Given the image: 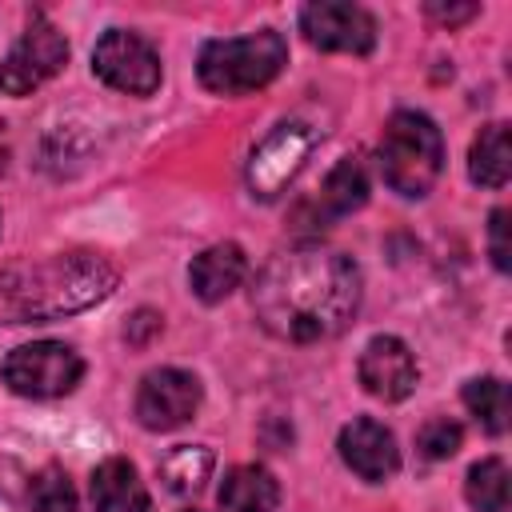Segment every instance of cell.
Returning <instances> with one entry per match:
<instances>
[{"label":"cell","instance_id":"6da1fadb","mask_svg":"<svg viewBox=\"0 0 512 512\" xmlns=\"http://www.w3.org/2000/svg\"><path fill=\"white\" fill-rule=\"evenodd\" d=\"M360 304V268L336 248H292L264 264L252 288L260 324L292 344L344 332Z\"/></svg>","mask_w":512,"mask_h":512},{"label":"cell","instance_id":"7a4b0ae2","mask_svg":"<svg viewBox=\"0 0 512 512\" xmlns=\"http://www.w3.org/2000/svg\"><path fill=\"white\" fill-rule=\"evenodd\" d=\"M120 272L96 252L48 256L0 272V324H40L92 308L116 288Z\"/></svg>","mask_w":512,"mask_h":512},{"label":"cell","instance_id":"3957f363","mask_svg":"<svg viewBox=\"0 0 512 512\" xmlns=\"http://www.w3.org/2000/svg\"><path fill=\"white\" fill-rule=\"evenodd\" d=\"M288 64V44L280 32L260 28L248 36H228V40H208L200 48L196 72L200 84L216 96H244L280 76Z\"/></svg>","mask_w":512,"mask_h":512},{"label":"cell","instance_id":"277c9868","mask_svg":"<svg viewBox=\"0 0 512 512\" xmlns=\"http://www.w3.org/2000/svg\"><path fill=\"white\" fill-rule=\"evenodd\" d=\"M376 160H380V176L392 192L420 200L432 192V184L444 168V136L424 112H408V108L392 112V120L384 124Z\"/></svg>","mask_w":512,"mask_h":512},{"label":"cell","instance_id":"5b68a950","mask_svg":"<svg viewBox=\"0 0 512 512\" xmlns=\"http://www.w3.org/2000/svg\"><path fill=\"white\" fill-rule=\"evenodd\" d=\"M0 376L16 396L52 400V396H68L80 384L84 360L76 356V348L60 344V340H32L4 356Z\"/></svg>","mask_w":512,"mask_h":512},{"label":"cell","instance_id":"8992f818","mask_svg":"<svg viewBox=\"0 0 512 512\" xmlns=\"http://www.w3.org/2000/svg\"><path fill=\"white\" fill-rule=\"evenodd\" d=\"M68 60V40L64 32L44 20L32 16V24L20 32V40L8 48L4 64H0V92L8 96H28L36 92L44 80H52Z\"/></svg>","mask_w":512,"mask_h":512},{"label":"cell","instance_id":"52a82bcc","mask_svg":"<svg viewBox=\"0 0 512 512\" xmlns=\"http://www.w3.org/2000/svg\"><path fill=\"white\" fill-rule=\"evenodd\" d=\"M92 72L108 88L128 92V96H152L160 88V56H156V48L144 36L124 32V28H112V32H104L96 40Z\"/></svg>","mask_w":512,"mask_h":512},{"label":"cell","instance_id":"ba28073f","mask_svg":"<svg viewBox=\"0 0 512 512\" xmlns=\"http://www.w3.org/2000/svg\"><path fill=\"white\" fill-rule=\"evenodd\" d=\"M316 148V132L300 120L292 124H276L252 152L248 160V188L256 200H276L292 180L296 172L304 168L308 152Z\"/></svg>","mask_w":512,"mask_h":512},{"label":"cell","instance_id":"9c48e42d","mask_svg":"<svg viewBox=\"0 0 512 512\" xmlns=\"http://www.w3.org/2000/svg\"><path fill=\"white\" fill-rule=\"evenodd\" d=\"M200 408V380L184 368H156L136 388V420L148 432H172Z\"/></svg>","mask_w":512,"mask_h":512},{"label":"cell","instance_id":"30bf717a","mask_svg":"<svg viewBox=\"0 0 512 512\" xmlns=\"http://www.w3.org/2000/svg\"><path fill=\"white\" fill-rule=\"evenodd\" d=\"M300 32L308 44L324 52H352L364 56L376 48V20L360 4H340V0H316L300 8Z\"/></svg>","mask_w":512,"mask_h":512},{"label":"cell","instance_id":"8fae6325","mask_svg":"<svg viewBox=\"0 0 512 512\" xmlns=\"http://www.w3.org/2000/svg\"><path fill=\"white\" fill-rule=\"evenodd\" d=\"M360 384L376 396V400H404L416 388V356L400 336H372L360 352Z\"/></svg>","mask_w":512,"mask_h":512},{"label":"cell","instance_id":"7c38bea8","mask_svg":"<svg viewBox=\"0 0 512 512\" xmlns=\"http://www.w3.org/2000/svg\"><path fill=\"white\" fill-rule=\"evenodd\" d=\"M340 460L368 484H380L388 480L396 468H400V448H396V436L372 420V416H356L352 424L340 428Z\"/></svg>","mask_w":512,"mask_h":512},{"label":"cell","instance_id":"4fadbf2b","mask_svg":"<svg viewBox=\"0 0 512 512\" xmlns=\"http://www.w3.org/2000/svg\"><path fill=\"white\" fill-rule=\"evenodd\" d=\"M244 276H248V256H244V248L232 244V240L204 248V252L192 260V268H188V284H192V292H196L204 304H216V300L232 296V292L244 284Z\"/></svg>","mask_w":512,"mask_h":512},{"label":"cell","instance_id":"5bb4252c","mask_svg":"<svg viewBox=\"0 0 512 512\" xmlns=\"http://www.w3.org/2000/svg\"><path fill=\"white\" fill-rule=\"evenodd\" d=\"M92 508L96 512H148V488L124 456H108L92 472Z\"/></svg>","mask_w":512,"mask_h":512},{"label":"cell","instance_id":"9a60e30c","mask_svg":"<svg viewBox=\"0 0 512 512\" xmlns=\"http://www.w3.org/2000/svg\"><path fill=\"white\" fill-rule=\"evenodd\" d=\"M280 484L260 464H240L220 484V508L224 512H276Z\"/></svg>","mask_w":512,"mask_h":512},{"label":"cell","instance_id":"2e32d148","mask_svg":"<svg viewBox=\"0 0 512 512\" xmlns=\"http://www.w3.org/2000/svg\"><path fill=\"white\" fill-rule=\"evenodd\" d=\"M512 172V152H508V124H488L480 128V136L472 140L468 152V176L484 188H504Z\"/></svg>","mask_w":512,"mask_h":512},{"label":"cell","instance_id":"e0dca14e","mask_svg":"<svg viewBox=\"0 0 512 512\" xmlns=\"http://www.w3.org/2000/svg\"><path fill=\"white\" fill-rule=\"evenodd\" d=\"M364 200H368V172H364V160H360V156H344V160L328 172V180H324V188H320V204H324L332 216H344V212H356Z\"/></svg>","mask_w":512,"mask_h":512},{"label":"cell","instance_id":"ac0fdd59","mask_svg":"<svg viewBox=\"0 0 512 512\" xmlns=\"http://www.w3.org/2000/svg\"><path fill=\"white\" fill-rule=\"evenodd\" d=\"M464 404L476 416V424L488 436H504L508 432V384L500 376H480L464 384Z\"/></svg>","mask_w":512,"mask_h":512},{"label":"cell","instance_id":"d6986e66","mask_svg":"<svg viewBox=\"0 0 512 512\" xmlns=\"http://www.w3.org/2000/svg\"><path fill=\"white\" fill-rule=\"evenodd\" d=\"M208 472H212V452H208V448L184 444V448H172V452L160 460V480H164V488L176 492V496L200 492L204 480H208Z\"/></svg>","mask_w":512,"mask_h":512},{"label":"cell","instance_id":"ffe728a7","mask_svg":"<svg viewBox=\"0 0 512 512\" xmlns=\"http://www.w3.org/2000/svg\"><path fill=\"white\" fill-rule=\"evenodd\" d=\"M464 496L476 512H508V464L500 456H488L468 468Z\"/></svg>","mask_w":512,"mask_h":512},{"label":"cell","instance_id":"44dd1931","mask_svg":"<svg viewBox=\"0 0 512 512\" xmlns=\"http://www.w3.org/2000/svg\"><path fill=\"white\" fill-rule=\"evenodd\" d=\"M28 500H32V512H80L76 488L60 468H40L32 476Z\"/></svg>","mask_w":512,"mask_h":512},{"label":"cell","instance_id":"7402d4cb","mask_svg":"<svg viewBox=\"0 0 512 512\" xmlns=\"http://www.w3.org/2000/svg\"><path fill=\"white\" fill-rule=\"evenodd\" d=\"M460 440H464L460 424L436 416V420H428V424L420 428V440H416V444H420V452H424L428 460H448V456H456Z\"/></svg>","mask_w":512,"mask_h":512},{"label":"cell","instance_id":"603a6c76","mask_svg":"<svg viewBox=\"0 0 512 512\" xmlns=\"http://www.w3.org/2000/svg\"><path fill=\"white\" fill-rule=\"evenodd\" d=\"M488 248H492V264L500 272H508L512 268V260H508V208L492 212V220H488Z\"/></svg>","mask_w":512,"mask_h":512}]
</instances>
